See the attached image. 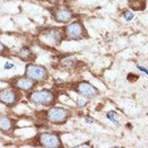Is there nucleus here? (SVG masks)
<instances>
[{"instance_id": "obj_1", "label": "nucleus", "mask_w": 148, "mask_h": 148, "mask_svg": "<svg viewBox=\"0 0 148 148\" xmlns=\"http://www.w3.org/2000/svg\"><path fill=\"white\" fill-rule=\"evenodd\" d=\"M55 97L51 91L44 90L41 91H35L30 93V100L36 104L50 105L53 102Z\"/></svg>"}, {"instance_id": "obj_2", "label": "nucleus", "mask_w": 148, "mask_h": 148, "mask_svg": "<svg viewBox=\"0 0 148 148\" xmlns=\"http://www.w3.org/2000/svg\"><path fill=\"white\" fill-rule=\"evenodd\" d=\"M26 76L36 81H42L47 77V71L44 67L36 64H28L26 67Z\"/></svg>"}, {"instance_id": "obj_3", "label": "nucleus", "mask_w": 148, "mask_h": 148, "mask_svg": "<svg viewBox=\"0 0 148 148\" xmlns=\"http://www.w3.org/2000/svg\"><path fill=\"white\" fill-rule=\"evenodd\" d=\"M39 141L42 146L47 148L60 147L62 145L59 137L53 133H42L39 135Z\"/></svg>"}, {"instance_id": "obj_4", "label": "nucleus", "mask_w": 148, "mask_h": 148, "mask_svg": "<svg viewBox=\"0 0 148 148\" xmlns=\"http://www.w3.org/2000/svg\"><path fill=\"white\" fill-rule=\"evenodd\" d=\"M68 117V111L62 108H52L47 111V118L53 123H62Z\"/></svg>"}, {"instance_id": "obj_5", "label": "nucleus", "mask_w": 148, "mask_h": 148, "mask_svg": "<svg viewBox=\"0 0 148 148\" xmlns=\"http://www.w3.org/2000/svg\"><path fill=\"white\" fill-rule=\"evenodd\" d=\"M77 92L81 96L88 98V99H92L97 96L99 93V91L95 87L86 82H82L78 84Z\"/></svg>"}, {"instance_id": "obj_6", "label": "nucleus", "mask_w": 148, "mask_h": 148, "mask_svg": "<svg viewBox=\"0 0 148 148\" xmlns=\"http://www.w3.org/2000/svg\"><path fill=\"white\" fill-rule=\"evenodd\" d=\"M66 34L70 38L73 39H80L84 34V28L80 22H75L71 23L65 28Z\"/></svg>"}, {"instance_id": "obj_7", "label": "nucleus", "mask_w": 148, "mask_h": 148, "mask_svg": "<svg viewBox=\"0 0 148 148\" xmlns=\"http://www.w3.org/2000/svg\"><path fill=\"white\" fill-rule=\"evenodd\" d=\"M43 38L45 39V42H47L49 44L58 45L62 39V33L56 29H51L45 31L44 34H42Z\"/></svg>"}, {"instance_id": "obj_8", "label": "nucleus", "mask_w": 148, "mask_h": 148, "mask_svg": "<svg viewBox=\"0 0 148 148\" xmlns=\"http://www.w3.org/2000/svg\"><path fill=\"white\" fill-rule=\"evenodd\" d=\"M34 85V80L27 78H20L16 82V86L18 89L24 91H28L33 88Z\"/></svg>"}, {"instance_id": "obj_9", "label": "nucleus", "mask_w": 148, "mask_h": 148, "mask_svg": "<svg viewBox=\"0 0 148 148\" xmlns=\"http://www.w3.org/2000/svg\"><path fill=\"white\" fill-rule=\"evenodd\" d=\"M16 100V95L12 90H4L0 92V101L5 104H14Z\"/></svg>"}, {"instance_id": "obj_10", "label": "nucleus", "mask_w": 148, "mask_h": 148, "mask_svg": "<svg viewBox=\"0 0 148 148\" xmlns=\"http://www.w3.org/2000/svg\"><path fill=\"white\" fill-rule=\"evenodd\" d=\"M55 18L56 22H69L72 18V13L69 10H65V9H61V10H58L55 13Z\"/></svg>"}, {"instance_id": "obj_11", "label": "nucleus", "mask_w": 148, "mask_h": 148, "mask_svg": "<svg viewBox=\"0 0 148 148\" xmlns=\"http://www.w3.org/2000/svg\"><path fill=\"white\" fill-rule=\"evenodd\" d=\"M130 7L134 10H144L146 6V1L145 0H130Z\"/></svg>"}, {"instance_id": "obj_12", "label": "nucleus", "mask_w": 148, "mask_h": 148, "mask_svg": "<svg viewBox=\"0 0 148 148\" xmlns=\"http://www.w3.org/2000/svg\"><path fill=\"white\" fill-rule=\"evenodd\" d=\"M12 127V122L6 116H0V130L8 131Z\"/></svg>"}, {"instance_id": "obj_13", "label": "nucleus", "mask_w": 148, "mask_h": 148, "mask_svg": "<svg viewBox=\"0 0 148 148\" xmlns=\"http://www.w3.org/2000/svg\"><path fill=\"white\" fill-rule=\"evenodd\" d=\"M33 53L31 51L29 48H27V47H23L22 49H21V51H19V53H18L19 57H21L23 59H29V58L31 57Z\"/></svg>"}, {"instance_id": "obj_14", "label": "nucleus", "mask_w": 148, "mask_h": 148, "mask_svg": "<svg viewBox=\"0 0 148 148\" xmlns=\"http://www.w3.org/2000/svg\"><path fill=\"white\" fill-rule=\"evenodd\" d=\"M116 116H117V113L115 112V111H110L109 113H108L107 114V117H108V119L111 121V122L113 123V125H115L116 126H119V121L118 120L116 119Z\"/></svg>"}, {"instance_id": "obj_15", "label": "nucleus", "mask_w": 148, "mask_h": 148, "mask_svg": "<svg viewBox=\"0 0 148 148\" xmlns=\"http://www.w3.org/2000/svg\"><path fill=\"white\" fill-rule=\"evenodd\" d=\"M75 60H76V59L71 57L65 58V59H63L62 64L67 67H71V66L73 65L74 63H75Z\"/></svg>"}, {"instance_id": "obj_16", "label": "nucleus", "mask_w": 148, "mask_h": 148, "mask_svg": "<svg viewBox=\"0 0 148 148\" xmlns=\"http://www.w3.org/2000/svg\"><path fill=\"white\" fill-rule=\"evenodd\" d=\"M124 16H125V18L127 21H131L134 18V14L130 11H127L124 14Z\"/></svg>"}, {"instance_id": "obj_17", "label": "nucleus", "mask_w": 148, "mask_h": 148, "mask_svg": "<svg viewBox=\"0 0 148 148\" xmlns=\"http://www.w3.org/2000/svg\"><path fill=\"white\" fill-rule=\"evenodd\" d=\"M86 104H87V103H86L85 101H83L82 100H79V101H77L78 107H79V108H84V107L86 106Z\"/></svg>"}, {"instance_id": "obj_18", "label": "nucleus", "mask_w": 148, "mask_h": 148, "mask_svg": "<svg viewBox=\"0 0 148 148\" xmlns=\"http://www.w3.org/2000/svg\"><path fill=\"white\" fill-rule=\"evenodd\" d=\"M14 67V64H12V63H10V62H7L6 64H5V68L7 70L12 69V68H13Z\"/></svg>"}, {"instance_id": "obj_19", "label": "nucleus", "mask_w": 148, "mask_h": 148, "mask_svg": "<svg viewBox=\"0 0 148 148\" xmlns=\"http://www.w3.org/2000/svg\"><path fill=\"white\" fill-rule=\"evenodd\" d=\"M137 67H138V70H140V71H142V72L145 73H146L147 75V76H148V70L147 69V68H145V67H142V66H139V65L137 66Z\"/></svg>"}, {"instance_id": "obj_20", "label": "nucleus", "mask_w": 148, "mask_h": 148, "mask_svg": "<svg viewBox=\"0 0 148 148\" xmlns=\"http://www.w3.org/2000/svg\"><path fill=\"white\" fill-rule=\"evenodd\" d=\"M93 119L91 118V117H90V116H88V117H87V118L85 119V121L86 123H88V124H92V122H93Z\"/></svg>"}, {"instance_id": "obj_21", "label": "nucleus", "mask_w": 148, "mask_h": 148, "mask_svg": "<svg viewBox=\"0 0 148 148\" xmlns=\"http://www.w3.org/2000/svg\"><path fill=\"white\" fill-rule=\"evenodd\" d=\"M4 49H5V47H4L3 45L0 42V53H2V51H4Z\"/></svg>"}]
</instances>
